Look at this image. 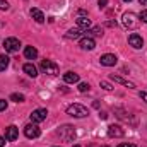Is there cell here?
Masks as SVG:
<instances>
[{
    "mask_svg": "<svg viewBox=\"0 0 147 147\" xmlns=\"http://www.w3.org/2000/svg\"><path fill=\"white\" fill-rule=\"evenodd\" d=\"M67 115L69 116H74V118H86L89 115V110L86 106L79 105V103H74V105H70L67 108Z\"/></svg>",
    "mask_w": 147,
    "mask_h": 147,
    "instance_id": "obj_1",
    "label": "cell"
},
{
    "mask_svg": "<svg viewBox=\"0 0 147 147\" xmlns=\"http://www.w3.org/2000/svg\"><path fill=\"white\" fill-rule=\"evenodd\" d=\"M121 21H123V26H125L127 29H135V28H139V24H140L139 16H135L134 12H125Z\"/></svg>",
    "mask_w": 147,
    "mask_h": 147,
    "instance_id": "obj_2",
    "label": "cell"
},
{
    "mask_svg": "<svg viewBox=\"0 0 147 147\" xmlns=\"http://www.w3.org/2000/svg\"><path fill=\"white\" fill-rule=\"evenodd\" d=\"M58 135H60L62 140H65V142H72L74 139H75V130H74V127H70V125H63V127H60Z\"/></svg>",
    "mask_w": 147,
    "mask_h": 147,
    "instance_id": "obj_3",
    "label": "cell"
},
{
    "mask_svg": "<svg viewBox=\"0 0 147 147\" xmlns=\"http://www.w3.org/2000/svg\"><path fill=\"white\" fill-rule=\"evenodd\" d=\"M41 70L48 75H58V65L53 63L51 60H41Z\"/></svg>",
    "mask_w": 147,
    "mask_h": 147,
    "instance_id": "obj_4",
    "label": "cell"
},
{
    "mask_svg": "<svg viewBox=\"0 0 147 147\" xmlns=\"http://www.w3.org/2000/svg\"><path fill=\"white\" fill-rule=\"evenodd\" d=\"M19 46H21V41H19L17 38H7V39L3 41V48H5V51H9V53L19 51Z\"/></svg>",
    "mask_w": 147,
    "mask_h": 147,
    "instance_id": "obj_5",
    "label": "cell"
},
{
    "mask_svg": "<svg viewBox=\"0 0 147 147\" xmlns=\"http://www.w3.org/2000/svg\"><path fill=\"white\" fill-rule=\"evenodd\" d=\"M39 127H38L36 123H29V125H26L24 127V135L28 137V139H38L39 137Z\"/></svg>",
    "mask_w": 147,
    "mask_h": 147,
    "instance_id": "obj_6",
    "label": "cell"
},
{
    "mask_svg": "<svg viewBox=\"0 0 147 147\" xmlns=\"http://www.w3.org/2000/svg\"><path fill=\"white\" fill-rule=\"evenodd\" d=\"M31 121L33 123H39V121H43V120H46V116H48V111L45 110V108H38V110H34L31 115Z\"/></svg>",
    "mask_w": 147,
    "mask_h": 147,
    "instance_id": "obj_7",
    "label": "cell"
},
{
    "mask_svg": "<svg viewBox=\"0 0 147 147\" xmlns=\"http://www.w3.org/2000/svg\"><path fill=\"white\" fill-rule=\"evenodd\" d=\"M108 135L111 139H121L125 135V132H123V128L120 125H110L108 127Z\"/></svg>",
    "mask_w": 147,
    "mask_h": 147,
    "instance_id": "obj_8",
    "label": "cell"
},
{
    "mask_svg": "<svg viewBox=\"0 0 147 147\" xmlns=\"http://www.w3.org/2000/svg\"><path fill=\"white\" fill-rule=\"evenodd\" d=\"M128 43H130V46L135 48V50H139V48L144 46V39H142V36H139V34H135V33L128 36Z\"/></svg>",
    "mask_w": 147,
    "mask_h": 147,
    "instance_id": "obj_9",
    "label": "cell"
},
{
    "mask_svg": "<svg viewBox=\"0 0 147 147\" xmlns=\"http://www.w3.org/2000/svg\"><path fill=\"white\" fill-rule=\"evenodd\" d=\"M99 62H101V65H105V67H113V65H116L118 58H116L115 55H111V53H106V55H103V57L99 58Z\"/></svg>",
    "mask_w": 147,
    "mask_h": 147,
    "instance_id": "obj_10",
    "label": "cell"
},
{
    "mask_svg": "<svg viewBox=\"0 0 147 147\" xmlns=\"http://www.w3.org/2000/svg\"><path fill=\"white\" fill-rule=\"evenodd\" d=\"M79 45H80V48H82V50H94V48H96V41H94L92 38H89V36L80 38Z\"/></svg>",
    "mask_w": 147,
    "mask_h": 147,
    "instance_id": "obj_11",
    "label": "cell"
},
{
    "mask_svg": "<svg viewBox=\"0 0 147 147\" xmlns=\"http://www.w3.org/2000/svg\"><path fill=\"white\" fill-rule=\"evenodd\" d=\"M17 137H19V130H17V127L10 125V127H7V128H5V140L12 142V140H16Z\"/></svg>",
    "mask_w": 147,
    "mask_h": 147,
    "instance_id": "obj_12",
    "label": "cell"
},
{
    "mask_svg": "<svg viewBox=\"0 0 147 147\" xmlns=\"http://www.w3.org/2000/svg\"><path fill=\"white\" fill-rule=\"evenodd\" d=\"M110 79H111V80H115L116 84H121V86L128 87V89H135V84H134V82H130V80H127V79H123V77H120V75H115V74H111Z\"/></svg>",
    "mask_w": 147,
    "mask_h": 147,
    "instance_id": "obj_13",
    "label": "cell"
},
{
    "mask_svg": "<svg viewBox=\"0 0 147 147\" xmlns=\"http://www.w3.org/2000/svg\"><path fill=\"white\" fill-rule=\"evenodd\" d=\"M77 28L86 33V31L91 28V19H87V17H79V19H77Z\"/></svg>",
    "mask_w": 147,
    "mask_h": 147,
    "instance_id": "obj_14",
    "label": "cell"
},
{
    "mask_svg": "<svg viewBox=\"0 0 147 147\" xmlns=\"http://www.w3.org/2000/svg\"><path fill=\"white\" fill-rule=\"evenodd\" d=\"M63 80H65L67 84H75V82H79V74L65 72V74H63Z\"/></svg>",
    "mask_w": 147,
    "mask_h": 147,
    "instance_id": "obj_15",
    "label": "cell"
},
{
    "mask_svg": "<svg viewBox=\"0 0 147 147\" xmlns=\"http://www.w3.org/2000/svg\"><path fill=\"white\" fill-rule=\"evenodd\" d=\"M24 57L28 58V60H34L38 57V50L34 46H26V50H24Z\"/></svg>",
    "mask_w": 147,
    "mask_h": 147,
    "instance_id": "obj_16",
    "label": "cell"
},
{
    "mask_svg": "<svg viewBox=\"0 0 147 147\" xmlns=\"http://www.w3.org/2000/svg\"><path fill=\"white\" fill-rule=\"evenodd\" d=\"M31 17H33L36 22H39V24L45 22V14H43L39 9H31Z\"/></svg>",
    "mask_w": 147,
    "mask_h": 147,
    "instance_id": "obj_17",
    "label": "cell"
},
{
    "mask_svg": "<svg viewBox=\"0 0 147 147\" xmlns=\"http://www.w3.org/2000/svg\"><path fill=\"white\" fill-rule=\"evenodd\" d=\"M22 70L28 74L29 77H33V79H34V77L38 75V69L34 67V65H33V63H26V65L22 67Z\"/></svg>",
    "mask_w": 147,
    "mask_h": 147,
    "instance_id": "obj_18",
    "label": "cell"
},
{
    "mask_svg": "<svg viewBox=\"0 0 147 147\" xmlns=\"http://www.w3.org/2000/svg\"><path fill=\"white\" fill-rule=\"evenodd\" d=\"M82 33H84L82 29L75 28V29H70V31H69V33H67L65 36L69 38V39H77V38H80V34H82Z\"/></svg>",
    "mask_w": 147,
    "mask_h": 147,
    "instance_id": "obj_19",
    "label": "cell"
},
{
    "mask_svg": "<svg viewBox=\"0 0 147 147\" xmlns=\"http://www.w3.org/2000/svg\"><path fill=\"white\" fill-rule=\"evenodd\" d=\"M86 34H87L89 38L91 36H101V34H103V29H101L99 26H96V28H92V29H87Z\"/></svg>",
    "mask_w": 147,
    "mask_h": 147,
    "instance_id": "obj_20",
    "label": "cell"
},
{
    "mask_svg": "<svg viewBox=\"0 0 147 147\" xmlns=\"http://www.w3.org/2000/svg\"><path fill=\"white\" fill-rule=\"evenodd\" d=\"M9 60H10V58H9L7 55H0V72H3V70L9 67Z\"/></svg>",
    "mask_w": 147,
    "mask_h": 147,
    "instance_id": "obj_21",
    "label": "cell"
},
{
    "mask_svg": "<svg viewBox=\"0 0 147 147\" xmlns=\"http://www.w3.org/2000/svg\"><path fill=\"white\" fill-rule=\"evenodd\" d=\"M115 113H116V116H118L120 120H125V121H128V120H130V116H127V113L121 110V108H115Z\"/></svg>",
    "mask_w": 147,
    "mask_h": 147,
    "instance_id": "obj_22",
    "label": "cell"
},
{
    "mask_svg": "<svg viewBox=\"0 0 147 147\" xmlns=\"http://www.w3.org/2000/svg\"><path fill=\"white\" fill-rule=\"evenodd\" d=\"M10 101H16V103H24V101H26V98H24L22 94H19V92H14V94H10Z\"/></svg>",
    "mask_w": 147,
    "mask_h": 147,
    "instance_id": "obj_23",
    "label": "cell"
},
{
    "mask_svg": "<svg viewBox=\"0 0 147 147\" xmlns=\"http://www.w3.org/2000/svg\"><path fill=\"white\" fill-rule=\"evenodd\" d=\"M89 89H91V86H89L87 82H80V84H79V91H80V92H87Z\"/></svg>",
    "mask_w": 147,
    "mask_h": 147,
    "instance_id": "obj_24",
    "label": "cell"
},
{
    "mask_svg": "<svg viewBox=\"0 0 147 147\" xmlns=\"http://www.w3.org/2000/svg\"><path fill=\"white\" fill-rule=\"evenodd\" d=\"M99 86H101L105 91H111V89H113V86H111L108 80H101V82H99Z\"/></svg>",
    "mask_w": 147,
    "mask_h": 147,
    "instance_id": "obj_25",
    "label": "cell"
},
{
    "mask_svg": "<svg viewBox=\"0 0 147 147\" xmlns=\"http://www.w3.org/2000/svg\"><path fill=\"white\" fill-rule=\"evenodd\" d=\"M0 10H9V2L7 0H0Z\"/></svg>",
    "mask_w": 147,
    "mask_h": 147,
    "instance_id": "obj_26",
    "label": "cell"
},
{
    "mask_svg": "<svg viewBox=\"0 0 147 147\" xmlns=\"http://www.w3.org/2000/svg\"><path fill=\"white\" fill-rule=\"evenodd\" d=\"M139 19H142L144 22H147V10H142V12H140V16H139Z\"/></svg>",
    "mask_w": 147,
    "mask_h": 147,
    "instance_id": "obj_27",
    "label": "cell"
},
{
    "mask_svg": "<svg viewBox=\"0 0 147 147\" xmlns=\"http://www.w3.org/2000/svg\"><path fill=\"white\" fill-rule=\"evenodd\" d=\"M7 110V101L5 99H0V111Z\"/></svg>",
    "mask_w": 147,
    "mask_h": 147,
    "instance_id": "obj_28",
    "label": "cell"
},
{
    "mask_svg": "<svg viewBox=\"0 0 147 147\" xmlns=\"http://www.w3.org/2000/svg\"><path fill=\"white\" fill-rule=\"evenodd\" d=\"M106 26H108V28H116L118 24H116V21H108V22H106Z\"/></svg>",
    "mask_w": 147,
    "mask_h": 147,
    "instance_id": "obj_29",
    "label": "cell"
},
{
    "mask_svg": "<svg viewBox=\"0 0 147 147\" xmlns=\"http://www.w3.org/2000/svg\"><path fill=\"white\" fill-rule=\"evenodd\" d=\"M106 3H108V0H99V9H105Z\"/></svg>",
    "mask_w": 147,
    "mask_h": 147,
    "instance_id": "obj_30",
    "label": "cell"
},
{
    "mask_svg": "<svg viewBox=\"0 0 147 147\" xmlns=\"http://www.w3.org/2000/svg\"><path fill=\"white\" fill-rule=\"evenodd\" d=\"M140 99H142L144 103H147V92H140Z\"/></svg>",
    "mask_w": 147,
    "mask_h": 147,
    "instance_id": "obj_31",
    "label": "cell"
},
{
    "mask_svg": "<svg viewBox=\"0 0 147 147\" xmlns=\"http://www.w3.org/2000/svg\"><path fill=\"white\" fill-rule=\"evenodd\" d=\"M118 147H137V146H134V144H120Z\"/></svg>",
    "mask_w": 147,
    "mask_h": 147,
    "instance_id": "obj_32",
    "label": "cell"
},
{
    "mask_svg": "<svg viewBox=\"0 0 147 147\" xmlns=\"http://www.w3.org/2000/svg\"><path fill=\"white\" fill-rule=\"evenodd\" d=\"M99 118H103V120H106V118H108V115H106V113H99Z\"/></svg>",
    "mask_w": 147,
    "mask_h": 147,
    "instance_id": "obj_33",
    "label": "cell"
},
{
    "mask_svg": "<svg viewBox=\"0 0 147 147\" xmlns=\"http://www.w3.org/2000/svg\"><path fill=\"white\" fill-rule=\"evenodd\" d=\"M5 146V139H3V137H0V147H3Z\"/></svg>",
    "mask_w": 147,
    "mask_h": 147,
    "instance_id": "obj_34",
    "label": "cell"
},
{
    "mask_svg": "<svg viewBox=\"0 0 147 147\" xmlns=\"http://www.w3.org/2000/svg\"><path fill=\"white\" fill-rule=\"evenodd\" d=\"M140 2V5H147V0H139Z\"/></svg>",
    "mask_w": 147,
    "mask_h": 147,
    "instance_id": "obj_35",
    "label": "cell"
},
{
    "mask_svg": "<svg viewBox=\"0 0 147 147\" xmlns=\"http://www.w3.org/2000/svg\"><path fill=\"white\" fill-rule=\"evenodd\" d=\"M72 147H80V146H77V144H75V146H72Z\"/></svg>",
    "mask_w": 147,
    "mask_h": 147,
    "instance_id": "obj_36",
    "label": "cell"
},
{
    "mask_svg": "<svg viewBox=\"0 0 147 147\" xmlns=\"http://www.w3.org/2000/svg\"><path fill=\"white\" fill-rule=\"evenodd\" d=\"M123 2H132V0H123Z\"/></svg>",
    "mask_w": 147,
    "mask_h": 147,
    "instance_id": "obj_37",
    "label": "cell"
},
{
    "mask_svg": "<svg viewBox=\"0 0 147 147\" xmlns=\"http://www.w3.org/2000/svg\"><path fill=\"white\" fill-rule=\"evenodd\" d=\"M55 147H57V146H55Z\"/></svg>",
    "mask_w": 147,
    "mask_h": 147,
    "instance_id": "obj_38",
    "label": "cell"
}]
</instances>
